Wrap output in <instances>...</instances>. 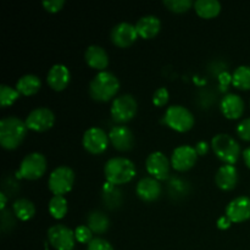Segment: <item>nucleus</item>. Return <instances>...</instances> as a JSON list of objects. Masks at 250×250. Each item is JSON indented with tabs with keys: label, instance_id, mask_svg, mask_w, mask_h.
<instances>
[{
	"label": "nucleus",
	"instance_id": "f257e3e1",
	"mask_svg": "<svg viewBox=\"0 0 250 250\" xmlns=\"http://www.w3.org/2000/svg\"><path fill=\"white\" fill-rule=\"evenodd\" d=\"M26 122L17 116H6L0 121V144L7 150L16 149L27 134Z\"/></svg>",
	"mask_w": 250,
	"mask_h": 250
},
{
	"label": "nucleus",
	"instance_id": "f03ea898",
	"mask_svg": "<svg viewBox=\"0 0 250 250\" xmlns=\"http://www.w3.org/2000/svg\"><path fill=\"white\" fill-rule=\"evenodd\" d=\"M120 81L110 71H99L89 83V94L97 102H107L117 94Z\"/></svg>",
	"mask_w": 250,
	"mask_h": 250
},
{
	"label": "nucleus",
	"instance_id": "7ed1b4c3",
	"mask_svg": "<svg viewBox=\"0 0 250 250\" xmlns=\"http://www.w3.org/2000/svg\"><path fill=\"white\" fill-rule=\"evenodd\" d=\"M105 178L114 186L124 185L133 180L136 176V165L132 160L122 156L109 159L104 166Z\"/></svg>",
	"mask_w": 250,
	"mask_h": 250
},
{
	"label": "nucleus",
	"instance_id": "20e7f679",
	"mask_svg": "<svg viewBox=\"0 0 250 250\" xmlns=\"http://www.w3.org/2000/svg\"><path fill=\"white\" fill-rule=\"evenodd\" d=\"M211 148L220 160L225 164L233 165L241 155V146L232 136L227 133H219L212 137Z\"/></svg>",
	"mask_w": 250,
	"mask_h": 250
},
{
	"label": "nucleus",
	"instance_id": "39448f33",
	"mask_svg": "<svg viewBox=\"0 0 250 250\" xmlns=\"http://www.w3.org/2000/svg\"><path fill=\"white\" fill-rule=\"evenodd\" d=\"M166 125L177 132H187L194 126V115L183 105H171L164 116Z\"/></svg>",
	"mask_w": 250,
	"mask_h": 250
},
{
	"label": "nucleus",
	"instance_id": "423d86ee",
	"mask_svg": "<svg viewBox=\"0 0 250 250\" xmlns=\"http://www.w3.org/2000/svg\"><path fill=\"white\" fill-rule=\"evenodd\" d=\"M46 158L42 153L33 151L22 159L20 164L17 177L26 178V180H37L41 178L46 171Z\"/></svg>",
	"mask_w": 250,
	"mask_h": 250
},
{
	"label": "nucleus",
	"instance_id": "0eeeda50",
	"mask_svg": "<svg viewBox=\"0 0 250 250\" xmlns=\"http://www.w3.org/2000/svg\"><path fill=\"white\" fill-rule=\"evenodd\" d=\"M75 183V172L66 165L58 166L51 171L48 180L49 189L54 195H63L70 192Z\"/></svg>",
	"mask_w": 250,
	"mask_h": 250
},
{
	"label": "nucleus",
	"instance_id": "6e6552de",
	"mask_svg": "<svg viewBox=\"0 0 250 250\" xmlns=\"http://www.w3.org/2000/svg\"><path fill=\"white\" fill-rule=\"evenodd\" d=\"M138 110L136 98L132 94L125 93L112 100L111 116L116 122H127L133 119Z\"/></svg>",
	"mask_w": 250,
	"mask_h": 250
},
{
	"label": "nucleus",
	"instance_id": "1a4fd4ad",
	"mask_svg": "<svg viewBox=\"0 0 250 250\" xmlns=\"http://www.w3.org/2000/svg\"><path fill=\"white\" fill-rule=\"evenodd\" d=\"M48 239L56 250H72L76 243L75 231L66 225H53L48 229Z\"/></svg>",
	"mask_w": 250,
	"mask_h": 250
},
{
	"label": "nucleus",
	"instance_id": "9d476101",
	"mask_svg": "<svg viewBox=\"0 0 250 250\" xmlns=\"http://www.w3.org/2000/svg\"><path fill=\"white\" fill-rule=\"evenodd\" d=\"M24 122H26V126L28 129L36 132H44L53 127L54 122H55V115L49 107L39 106L29 112Z\"/></svg>",
	"mask_w": 250,
	"mask_h": 250
},
{
	"label": "nucleus",
	"instance_id": "9b49d317",
	"mask_svg": "<svg viewBox=\"0 0 250 250\" xmlns=\"http://www.w3.org/2000/svg\"><path fill=\"white\" fill-rule=\"evenodd\" d=\"M109 134L100 127H90L84 132L82 138L83 146L90 154H100L109 146Z\"/></svg>",
	"mask_w": 250,
	"mask_h": 250
},
{
	"label": "nucleus",
	"instance_id": "f8f14e48",
	"mask_svg": "<svg viewBox=\"0 0 250 250\" xmlns=\"http://www.w3.org/2000/svg\"><path fill=\"white\" fill-rule=\"evenodd\" d=\"M198 159V153L195 150L194 146H180L172 151V155H171V166H172L175 170L181 171H187L189 168H192L194 166V164L197 163Z\"/></svg>",
	"mask_w": 250,
	"mask_h": 250
},
{
	"label": "nucleus",
	"instance_id": "ddd939ff",
	"mask_svg": "<svg viewBox=\"0 0 250 250\" xmlns=\"http://www.w3.org/2000/svg\"><path fill=\"white\" fill-rule=\"evenodd\" d=\"M171 161L163 151H153L146 161V167L149 175L156 180H166L170 173Z\"/></svg>",
	"mask_w": 250,
	"mask_h": 250
},
{
	"label": "nucleus",
	"instance_id": "4468645a",
	"mask_svg": "<svg viewBox=\"0 0 250 250\" xmlns=\"http://www.w3.org/2000/svg\"><path fill=\"white\" fill-rule=\"evenodd\" d=\"M225 215L227 219L234 224L244 222L250 219V198L241 195L232 199L226 207Z\"/></svg>",
	"mask_w": 250,
	"mask_h": 250
},
{
	"label": "nucleus",
	"instance_id": "2eb2a0df",
	"mask_svg": "<svg viewBox=\"0 0 250 250\" xmlns=\"http://www.w3.org/2000/svg\"><path fill=\"white\" fill-rule=\"evenodd\" d=\"M110 37L115 45L120 46V48H126L136 41L138 37V32H137L136 24L124 21L112 27Z\"/></svg>",
	"mask_w": 250,
	"mask_h": 250
},
{
	"label": "nucleus",
	"instance_id": "dca6fc26",
	"mask_svg": "<svg viewBox=\"0 0 250 250\" xmlns=\"http://www.w3.org/2000/svg\"><path fill=\"white\" fill-rule=\"evenodd\" d=\"M109 139L115 149L120 151L131 150L134 144L133 132L124 125L114 126L109 132Z\"/></svg>",
	"mask_w": 250,
	"mask_h": 250
},
{
	"label": "nucleus",
	"instance_id": "f3484780",
	"mask_svg": "<svg viewBox=\"0 0 250 250\" xmlns=\"http://www.w3.org/2000/svg\"><path fill=\"white\" fill-rule=\"evenodd\" d=\"M137 195L144 202H154L161 194V185L154 177H143L138 181L136 187Z\"/></svg>",
	"mask_w": 250,
	"mask_h": 250
},
{
	"label": "nucleus",
	"instance_id": "a211bd4d",
	"mask_svg": "<svg viewBox=\"0 0 250 250\" xmlns=\"http://www.w3.org/2000/svg\"><path fill=\"white\" fill-rule=\"evenodd\" d=\"M221 111L227 119L236 120L243 115L244 112V102L238 94L234 93H229L225 95L220 103Z\"/></svg>",
	"mask_w": 250,
	"mask_h": 250
},
{
	"label": "nucleus",
	"instance_id": "6ab92c4d",
	"mask_svg": "<svg viewBox=\"0 0 250 250\" xmlns=\"http://www.w3.org/2000/svg\"><path fill=\"white\" fill-rule=\"evenodd\" d=\"M70 70L63 63H55L49 70L46 76V82L54 90H62L67 87L70 82Z\"/></svg>",
	"mask_w": 250,
	"mask_h": 250
},
{
	"label": "nucleus",
	"instance_id": "aec40b11",
	"mask_svg": "<svg viewBox=\"0 0 250 250\" xmlns=\"http://www.w3.org/2000/svg\"><path fill=\"white\" fill-rule=\"evenodd\" d=\"M215 182L220 189L232 190L238 183V171L231 164H224L215 175Z\"/></svg>",
	"mask_w": 250,
	"mask_h": 250
},
{
	"label": "nucleus",
	"instance_id": "412c9836",
	"mask_svg": "<svg viewBox=\"0 0 250 250\" xmlns=\"http://www.w3.org/2000/svg\"><path fill=\"white\" fill-rule=\"evenodd\" d=\"M84 59L88 65L95 70L104 71L109 65V55L103 46L92 44L85 49Z\"/></svg>",
	"mask_w": 250,
	"mask_h": 250
},
{
	"label": "nucleus",
	"instance_id": "4be33fe9",
	"mask_svg": "<svg viewBox=\"0 0 250 250\" xmlns=\"http://www.w3.org/2000/svg\"><path fill=\"white\" fill-rule=\"evenodd\" d=\"M138 36L144 39L154 38L160 32L161 21L155 15H144L136 23Z\"/></svg>",
	"mask_w": 250,
	"mask_h": 250
},
{
	"label": "nucleus",
	"instance_id": "5701e85b",
	"mask_svg": "<svg viewBox=\"0 0 250 250\" xmlns=\"http://www.w3.org/2000/svg\"><path fill=\"white\" fill-rule=\"evenodd\" d=\"M41 78L33 73H27L20 77L16 82V89L23 95H33L41 89Z\"/></svg>",
	"mask_w": 250,
	"mask_h": 250
},
{
	"label": "nucleus",
	"instance_id": "b1692460",
	"mask_svg": "<svg viewBox=\"0 0 250 250\" xmlns=\"http://www.w3.org/2000/svg\"><path fill=\"white\" fill-rule=\"evenodd\" d=\"M109 217L100 210H94L87 216V226L92 229L93 233H104L109 229Z\"/></svg>",
	"mask_w": 250,
	"mask_h": 250
},
{
	"label": "nucleus",
	"instance_id": "393cba45",
	"mask_svg": "<svg viewBox=\"0 0 250 250\" xmlns=\"http://www.w3.org/2000/svg\"><path fill=\"white\" fill-rule=\"evenodd\" d=\"M194 9L199 16L204 19H211L217 16L221 11V2L219 0H197Z\"/></svg>",
	"mask_w": 250,
	"mask_h": 250
},
{
	"label": "nucleus",
	"instance_id": "a878e982",
	"mask_svg": "<svg viewBox=\"0 0 250 250\" xmlns=\"http://www.w3.org/2000/svg\"><path fill=\"white\" fill-rule=\"evenodd\" d=\"M12 210H14V214L16 215L17 219L22 220V221L32 219L36 214V207H34L33 202H31L27 198H20V199L15 200Z\"/></svg>",
	"mask_w": 250,
	"mask_h": 250
},
{
	"label": "nucleus",
	"instance_id": "bb28decb",
	"mask_svg": "<svg viewBox=\"0 0 250 250\" xmlns=\"http://www.w3.org/2000/svg\"><path fill=\"white\" fill-rule=\"evenodd\" d=\"M103 202L110 209L120 207L122 203V193L116 186L106 182L104 186V192H103Z\"/></svg>",
	"mask_w": 250,
	"mask_h": 250
},
{
	"label": "nucleus",
	"instance_id": "cd10ccee",
	"mask_svg": "<svg viewBox=\"0 0 250 250\" xmlns=\"http://www.w3.org/2000/svg\"><path fill=\"white\" fill-rule=\"evenodd\" d=\"M49 212H50L51 216L56 220H61L65 217V215L67 214L68 210V204L67 200L63 195H53L51 199L49 200L48 205Z\"/></svg>",
	"mask_w": 250,
	"mask_h": 250
},
{
	"label": "nucleus",
	"instance_id": "c85d7f7f",
	"mask_svg": "<svg viewBox=\"0 0 250 250\" xmlns=\"http://www.w3.org/2000/svg\"><path fill=\"white\" fill-rule=\"evenodd\" d=\"M232 83L238 89H250V66H238L232 75Z\"/></svg>",
	"mask_w": 250,
	"mask_h": 250
},
{
	"label": "nucleus",
	"instance_id": "c756f323",
	"mask_svg": "<svg viewBox=\"0 0 250 250\" xmlns=\"http://www.w3.org/2000/svg\"><path fill=\"white\" fill-rule=\"evenodd\" d=\"M20 94L21 93L16 88H12L7 84H1L0 85V104L2 107L9 106L19 99Z\"/></svg>",
	"mask_w": 250,
	"mask_h": 250
},
{
	"label": "nucleus",
	"instance_id": "7c9ffc66",
	"mask_svg": "<svg viewBox=\"0 0 250 250\" xmlns=\"http://www.w3.org/2000/svg\"><path fill=\"white\" fill-rule=\"evenodd\" d=\"M164 5L170 11L181 14V12L188 11L190 7L194 6V2L192 0H164Z\"/></svg>",
	"mask_w": 250,
	"mask_h": 250
},
{
	"label": "nucleus",
	"instance_id": "2f4dec72",
	"mask_svg": "<svg viewBox=\"0 0 250 250\" xmlns=\"http://www.w3.org/2000/svg\"><path fill=\"white\" fill-rule=\"evenodd\" d=\"M75 237L80 243L88 244L93 239V232L87 225H80L75 229Z\"/></svg>",
	"mask_w": 250,
	"mask_h": 250
},
{
	"label": "nucleus",
	"instance_id": "473e14b6",
	"mask_svg": "<svg viewBox=\"0 0 250 250\" xmlns=\"http://www.w3.org/2000/svg\"><path fill=\"white\" fill-rule=\"evenodd\" d=\"M87 250H114V247L106 239L97 237L87 244Z\"/></svg>",
	"mask_w": 250,
	"mask_h": 250
},
{
	"label": "nucleus",
	"instance_id": "72a5a7b5",
	"mask_svg": "<svg viewBox=\"0 0 250 250\" xmlns=\"http://www.w3.org/2000/svg\"><path fill=\"white\" fill-rule=\"evenodd\" d=\"M168 97H170V94H168L167 88H158L153 94L154 105H156V106H164V105H166V103L168 102Z\"/></svg>",
	"mask_w": 250,
	"mask_h": 250
},
{
	"label": "nucleus",
	"instance_id": "f704fd0d",
	"mask_svg": "<svg viewBox=\"0 0 250 250\" xmlns=\"http://www.w3.org/2000/svg\"><path fill=\"white\" fill-rule=\"evenodd\" d=\"M237 133L242 139L250 142V117L239 122L237 126Z\"/></svg>",
	"mask_w": 250,
	"mask_h": 250
},
{
	"label": "nucleus",
	"instance_id": "c9c22d12",
	"mask_svg": "<svg viewBox=\"0 0 250 250\" xmlns=\"http://www.w3.org/2000/svg\"><path fill=\"white\" fill-rule=\"evenodd\" d=\"M65 0H44L43 6L49 12H58L62 9Z\"/></svg>",
	"mask_w": 250,
	"mask_h": 250
},
{
	"label": "nucleus",
	"instance_id": "e433bc0d",
	"mask_svg": "<svg viewBox=\"0 0 250 250\" xmlns=\"http://www.w3.org/2000/svg\"><path fill=\"white\" fill-rule=\"evenodd\" d=\"M194 148L195 150H197L198 155H205V154L208 153V150H209V144L205 141H200L198 142L197 146H195Z\"/></svg>",
	"mask_w": 250,
	"mask_h": 250
},
{
	"label": "nucleus",
	"instance_id": "4c0bfd02",
	"mask_svg": "<svg viewBox=\"0 0 250 250\" xmlns=\"http://www.w3.org/2000/svg\"><path fill=\"white\" fill-rule=\"evenodd\" d=\"M231 224L232 222L227 219L226 215H224V216H221L219 220H217V227H219L220 229H227L229 226H231Z\"/></svg>",
	"mask_w": 250,
	"mask_h": 250
},
{
	"label": "nucleus",
	"instance_id": "58836bf2",
	"mask_svg": "<svg viewBox=\"0 0 250 250\" xmlns=\"http://www.w3.org/2000/svg\"><path fill=\"white\" fill-rule=\"evenodd\" d=\"M243 158H244V163H246V165L250 168V146H248V148L243 151Z\"/></svg>",
	"mask_w": 250,
	"mask_h": 250
},
{
	"label": "nucleus",
	"instance_id": "ea45409f",
	"mask_svg": "<svg viewBox=\"0 0 250 250\" xmlns=\"http://www.w3.org/2000/svg\"><path fill=\"white\" fill-rule=\"evenodd\" d=\"M6 202H7V198L5 193H0V209L5 210V207H6Z\"/></svg>",
	"mask_w": 250,
	"mask_h": 250
}]
</instances>
